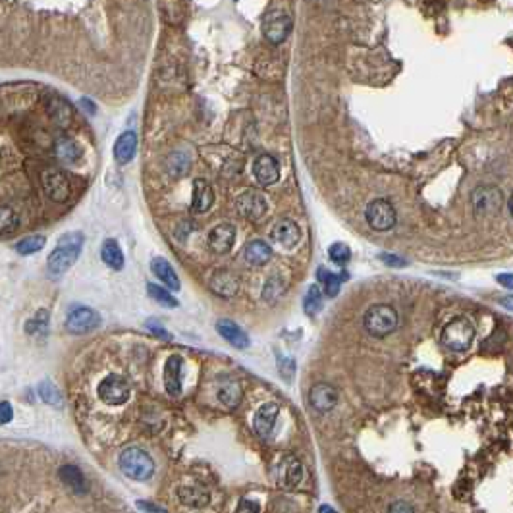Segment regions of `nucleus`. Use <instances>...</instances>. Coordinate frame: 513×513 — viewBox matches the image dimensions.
Here are the masks:
<instances>
[{
	"label": "nucleus",
	"mask_w": 513,
	"mask_h": 513,
	"mask_svg": "<svg viewBox=\"0 0 513 513\" xmlns=\"http://www.w3.org/2000/svg\"><path fill=\"white\" fill-rule=\"evenodd\" d=\"M236 513H261V505L255 500L249 498H241L240 504L236 507Z\"/></svg>",
	"instance_id": "a19ab883"
},
{
	"label": "nucleus",
	"mask_w": 513,
	"mask_h": 513,
	"mask_svg": "<svg viewBox=\"0 0 513 513\" xmlns=\"http://www.w3.org/2000/svg\"><path fill=\"white\" fill-rule=\"evenodd\" d=\"M309 403L313 405V409L326 413L338 405V390L334 386L326 384V382H319L311 388L309 392Z\"/></svg>",
	"instance_id": "f3484780"
},
{
	"label": "nucleus",
	"mask_w": 513,
	"mask_h": 513,
	"mask_svg": "<svg viewBox=\"0 0 513 513\" xmlns=\"http://www.w3.org/2000/svg\"><path fill=\"white\" fill-rule=\"evenodd\" d=\"M365 218L373 230L377 232H388L396 226V220H398V215H396V209L392 207V203L386 199H373L367 205V210H365Z\"/></svg>",
	"instance_id": "423d86ee"
},
{
	"label": "nucleus",
	"mask_w": 513,
	"mask_h": 513,
	"mask_svg": "<svg viewBox=\"0 0 513 513\" xmlns=\"http://www.w3.org/2000/svg\"><path fill=\"white\" fill-rule=\"evenodd\" d=\"M498 282H500L502 286H505V288L510 289V288H512V274H500V276H498Z\"/></svg>",
	"instance_id": "de8ad7c7"
},
{
	"label": "nucleus",
	"mask_w": 513,
	"mask_h": 513,
	"mask_svg": "<svg viewBox=\"0 0 513 513\" xmlns=\"http://www.w3.org/2000/svg\"><path fill=\"white\" fill-rule=\"evenodd\" d=\"M282 481H284L282 484L286 489H296V486H299V482L303 481V465L297 459L289 457V463L286 465V473H284Z\"/></svg>",
	"instance_id": "f704fd0d"
},
{
	"label": "nucleus",
	"mask_w": 513,
	"mask_h": 513,
	"mask_svg": "<svg viewBox=\"0 0 513 513\" xmlns=\"http://www.w3.org/2000/svg\"><path fill=\"white\" fill-rule=\"evenodd\" d=\"M81 105H85V110H87L89 114H95V105H93V103H89L87 99H83V101H81Z\"/></svg>",
	"instance_id": "09e8293b"
},
{
	"label": "nucleus",
	"mask_w": 513,
	"mask_h": 513,
	"mask_svg": "<svg viewBox=\"0 0 513 513\" xmlns=\"http://www.w3.org/2000/svg\"><path fill=\"white\" fill-rule=\"evenodd\" d=\"M291 16L284 10H273L265 16V22H263V33L268 43L273 45H280L284 41L288 39V35L291 33Z\"/></svg>",
	"instance_id": "1a4fd4ad"
},
{
	"label": "nucleus",
	"mask_w": 513,
	"mask_h": 513,
	"mask_svg": "<svg viewBox=\"0 0 513 513\" xmlns=\"http://www.w3.org/2000/svg\"><path fill=\"white\" fill-rule=\"evenodd\" d=\"M101 259L106 266L113 270H122L124 268V253L116 240H106L101 247Z\"/></svg>",
	"instance_id": "bb28decb"
},
{
	"label": "nucleus",
	"mask_w": 513,
	"mask_h": 513,
	"mask_svg": "<svg viewBox=\"0 0 513 513\" xmlns=\"http://www.w3.org/2000/svg\"><path fill=\"white\" fill-rule=\"evenodd\" d=\"M85 238L81 232H68L58 240L57 247L50 251L47 259V273L50 278L64 276L80 259Z\"/></svg>",
	"instance_id": "f257e3e1"
},
{
	"label": "nucleus",
	"mask_w": 513,
	"mask_h": 513,
	"mask_svg": "<svg viewBox=\"0 0 513 513\" xmlns=\"http://www.w3.org/2000/svg\"><path fill=\"white\" fill-rule=\"evenodd\" d=\"M238 205V210L243 218H247L251 222H259L263 220L268 210V203H266V197L261 192L256 189H247L243 192L236 201Z\"/></svg>",
	"instance_id": "9b49d317"
},
{
	"label": "nucleus",
	"mask_w": 513,
	"mask_h": 513,
	"mask_svg": "<svg viewBox=\"0 0 513 513\" xmlns=\"http://www.w3.org/2000/svg\"><path fill=\"white\" fill-rule=\"evenodd\" d=\"M137 152V136L136 131H124L116 143H114V159L118 164H128L133 161Z\"/></svg>",
	"instance_id": "4be33fe9"
},
{
	"label": "nucleus",
	"mask_w": 513,
	"mask_h": 513,
	"mask_svg": "<svg viewBox=\"0 0 513 513\" xmlns=\"http://www.w3.org/2000/svg\"><path fill=\"white\" fill-rule=\"evenodd\" d=\"M475 340V324L467 317H456L442 328L440 342L451 352H465Z\"/></svg>",
	"instance_id": "7ed1b4c3"
},
{
	"label": "nucleus",
	"mask_w": 513,
	"mask_h": 513,
	"mask_svg": "<svg viewBox=\"0 0 513 513\" xmlns=\"http://www.w3.org/2000/svg\"><path fill=\"white\" fill-rule=\"evenodd\" d=\"M471 201H473L475 212L479 217H492L502 209L504 193L500 187H494V185H479L471 195Z\"/></svg>",
	"instance_id": "0eeeda50"
},
{
	"label": "nucleus",
	"mask_w": 513,
	"mask_h": 513,
	"mask_svg": "<svg viewBox=\"0 0 513 513\" xmlns=\"http://www.w3.org/2000/svg\"><path fill=\"white\" fill-rule=\"evenodd\" d=\"M45 245H47V238L41 236V233H33V236H27V238H24L22 241H17L16 251L24 256L35 255V253H39Z\"/></svg>",
	"instance_id": "473e14b6"
},
{
	"label": "nucleus",
	"mask_w": 513,
	"mask_h": 513,
	"mask_svg": "<svg viewBox=\"0 0 513 513\" xmlns=\"http://www.w3.org/2000/svg\"><path fill=\"white\" fill-rule=\"evenodd\" d=\"M233 241H236V228L230 222L215 226L209 232V247L218 255L228 253L233 247Z\"/></svg>",
	"instance_id": "6ab92c4d"
},
{
	"label": "nucleus",
	"mask_w": 513,
	"mask_h": 513,
	"mask_svg": "<svg viewBox=\"0 0 513 513\" xmlns=\"http://www.w3.org/2000/svg\"><path fill=\"white\" fill-rule=\"evenodd\" d=\"M282 291H284V280L278 278V276H274L270 280H266L265 288H263V299L265 301H276L282 296Z\"/></svg>",
	"instance_id": "ea45409f"
},
{
	"label": "nucleus",
	"mask_w": 513,
	"mask_h": 513,
	"mask_svg": "<svg viewBox=\"0 0 513 513\" xmlns=\"http://www.w3.org/2000/svg\"><path fill=\"white\" fill-rule=\"evenodd\" d=\"M96 393L103 403L106 405H122L129 400L131 396V388L129 382L122 375H108L101 380V384L96 388Z\"/></svg>",
	"instance_id": "39448f33"
},
{
	"label": "nucleus",
	"mask_w": 513,
	"mask_h": 513,
	"mask_svg": "<svg viewBox=\"0 0 513 513\" xmlns=\"http://www.w3.org/2000/svg\"><path fill=\"white\" fill-rule=\"evenodd\" d=\"M20 226V215L10 205H0V233H12Z\"/></svg>",
	"instance_id": "e433bc0d"
},
{
	"label": "nucleus",
	"mask_w": 513,
	"mask_h": 513,
	"mask_svg": "<svg viewBox=\"0 0 513 513\" xmlns=\"http://www.w3.org/2000/svg\"><path fill=\"white\" fill-rule=\"evenodd\" d=\"M55 151H57L58 159L64 162V164H75L81 157V151L80 147H78V143H75L73 139H68V137L58 139Z\"/></svg>",
	"instance_id": "c85d7f7f"
},
{
	"label": "nucleus",
	"mask_w": 513,
	"mask_h": 513,
	"mask_svg": "<svg viewBox=\"0 0 513 513\" xmlns=\"http://www.w3.org/2000/svg\"><path fill=\"white\" fill-rule=\"evenodd\" d=\"M322 305H324V301H322L321 288L319 286H309V289H307V294L303 297L305 313L309 315V317L321 313Z\"/></svg>",
	"instance_id": "72a5a7b5"
},
{
	"label": "nucleus",
	"mask_w": 513,
	"mask_h": 513,
	"mask_svg": "<svg viewBox=\"0 0 513 513\" xmlns=\"http://www.w3.org/2000/svg\"><path fill=\"white\" fill-rule=\"evenodd\" d=\"M178 498L185 507L203 510L210 504V492L201 482H184L178 486Z\"/></svg>",
	"instance_id": "f8f14e48"
},
{
	"label": "nucleus",
	"mask_w": 513,
	"mask_h": 513,
	"mask_svg": "<svg viewBox=\"0 0 513 513\" xmlns=\"http://www.w3.org/2000/svg\"><path fill=\"white\" fill-rule=\"evenodd\" d=\"M41 184H43V189L47 193L48 199L55 201V203H64L70 197V193H72L68 176H66L64 172H60V170H45L41 174Z\"/></svg>",
	"instance_id": "9d476101"
},
{
	"label": "nucleus",
	"mask_w": 513,
	"mask_h": 513,
	"mask_svg": "<svg viewBox=\"0 0 513 513\" xmlns=\"http://www.w3.org/2000/svg\"><path fill=\"white\" fill-rule=\"evenodd\" d=\"M241 398H243L241 386L238 382H233V380L224 382V384L220 386V390H218V401L228 409L238 407L241 403Z\"/></svg>",
	"instance_id": "cd10ccee"
},
{
	"label": "nucleus",
	"mask_w": 513,
	"mask_h": 513,
	"mask_svg": "<svg viewBox=\"0 0 513 513\" xmlns=\"http://www.w3.org/2000/svg\"><path fill=\"white\" fill-rule=\"evenodd\" d=\"M189 157L185 152H172L168 159V172L172 176H184L187 168H189Z\"/></svg>",
	"instance_id": "4c0bfd02"
},
{
	"label": "nucleus",
	"mask_w": 513,
	"mask_h": 513,
	"mask_svg": "<svg viewBox=\"0 0 513 513\" xmlns=\"http://www.w3.org/2000/svg\"><path fill=\"white\" fill-rule=\"evenodd\" d=\"M273 256V249L270 245L263 240H253L249 241L245 249H243V259L245 263L251 266H263L270 261Z\"/></svg>",
	"instance_id": "5701e85b"
},
{
	"label": "nucleus",
	"mask_w": 513,
	"mask_h": 513,
	"mask_svg": "<svg viewBox=\"0 0 513 513\" xmlns=\"http://www.w3.org/2000/svg\"><path fill=\"white\" fill-rule=\"evenodd\" d=\"M217 332L224 338L228 344H232L238 349H245L249 345V336L233 321L222 319L217 322Z\"/></svg>",
	"instance_id": "b1692460"
},
{
	"label": "nucleus",
	"mask_w": 513,
	"mask_h": 513,
	"mask_svg": "<svg viewBox=\"0 0 513 513\" xmlns=\"http://www.w3.org/2000/svg\"><path fill=\"white\" fill-rule=\"evenodd\" d=\"M147 291H149V296L152 297V301H157V303H161L162 307H168V309H174L178 307V299L172 294H170L168 289L162 288L159 284H147Z\"/></svg>",
	"instance_id": "c9c22d12"
},
{
	"label": "nucleus",
	"mask_w": 513,
	"mask_h": 513,
	"mask_svg": "<svg viewBox=\"0 0 513 513\" xmlns=\"http://www.w3.org/2000/svg\"><path fill=\"white\" fill-rule=\"evenodd\" d=\"M319 513H338L334 507H330V505H321L319 507Z\"/></svg>",
	"instance_id": "8fccbe9b"
},
{
	"label": "nucleus",
	"mask_w": 513,
	"mask_h": 513,
	"mask_svg": "<svg viewBox=\"0 0 513 513\" xmlns=\"http://www.w3.org/2000/svg\"><path fill=\"white\" fill-rule=\"evenodd\" d=\"M212 203H215V192H212V187L203 178H197L193 182L192 209L195 212H207L212 207Z\"/></svg>",
	"instance_id": "412c9836"
},
{
	"label": "nucleus",
	"mask_w": 513,
	"mask_h": 513,
	"mask_svg": "<svg viewBox=\"0 0 513 513\" xmlns=\"http://www.w3.org/2000/svg\"><path fill=\"white\" fill-rule=\"evenodd\" d=\"M151 270H152V274H154V276H157V278H159V280H161L168 289H174V291H178V289L182 288V284H180V278H178L176 270L172 268V265H170L166 259H162V256H154V259L151 261Z\"/></svg>",
	"instance_id": "393cba45"
},
{
	"label": "nucleus",
	"mask_w": 513,
	"mask_h": 513,
	"mask_svg": "<svg viewBox=\"0 0 513 513\" xmlns=\"http://www.w3.org/2000/svg\"><path fill=\"white\" fill-rule=\"evenodd\" d=\"M273 241L282 249H294L301 240V230L299 226L289 220V218H284L278 224L273 228V233H270Z\"/></svg>",
	"instance_id": "dca6fc26"
},
{
	"label": "nucleus",
	"mask_w": 513,
	"mask_h": 513,
	"mask_svg": "<svg viewBox=\"0 0 513 513\" xmlns=\"http://www.w3.org/2000/svg\"><path fill=\"white\" fill-rule=\"evenodd\" d=\"M37 392H39V398L45 403L48 405H52V407L60 409L62 407V403H64V398H62V392L58 390V386L52 382V380H43L37 388Z\"/></svg>",
	"instance_id": "c756f323"
},
{
	"label": "nucleus",
	"mask_w": 513,
	"mask_h": 513,
	"mask_svg": "<svg viewBox=\"0 0 513 513\" xmlns=\"http://www.w3.org/2000/svg\"><path fill=\"white\" fill-rule=\"evenodd\" d=\"M388 513H415V510H413V505L407 504V502L398 500V502H393V504L388 507Z\"/></svg>",
	"instance_id": "37998d69"
},
{
	"label": "nucleus",
	"mask_w": 513,
	"mask_h": 513,
	"mask_svg": "<svg viewBox=\"0 0 513 513\" xmlns=\"http://www.w3.org/2000/svg\"><path fill=\"white\" fill-rule=\"evenodd\" d=\"M118 465L122 473L131 481H149L154 473V461L152 457L141 448H126L118 457Z\"/></svg>",
	"instance_id": "f03ea898"
},
{
	"label": "nucleus",
	"mask_w": 513,
	"mask_h": 513,
	"mask_svg": "<svg viewBox=\"0 0 513 513\" xmlns=\"http://www.w3.org/2000/svg\"><path fill=\"white\" fill-rule=\"evenodd\" d=\"M182 380H184V359L180 355H172L164 365V388L172 398L182 396Z\"/></svg>",
	"instance_id": "4468645a"
},
{
	"label": "nucleus",
	"mask_w": 513,
	"mask_h": 513,
	"mask_svg": "<svg viewBox=\"0 0 513 513\" xmlns=\"http://www.w3.org/2000/svg\"><path fill=\"white\" fill-rule=\"evenodd\" d=\"M45 105H47V113L48 116H50V120L55 122L57 126H60V128H68V126L72 124L73 110L66 99H62V96L57 95V93H50V95H47V99H45Z\"/></svg>",
	"instance_id": "2eb2a0df"
},
{
	"label": "nucleus",
	"mask_w": 513,
	"mask_h": 513,
	"mask_svg": "<svg viewBox=\"0 0 513 513\" xmlns=\"http://www.w3.org/2000/svg\"><path fill=\"white\" fill-rule=\"evenodd\" d=\"M147 328L151 330L154 336L162 338V340H170V338H172L168 332L164 330V326H162V324H159L157 321H147Z\"/></svg>",
	"instance_id": "c03bdc74"
},
{
	"label": "nucleus",
	"mask_w": 513,
	"mask_h": 513,
	"mask_svg": "<svg viewBox=\"0 0 513 513\" xmlns=\"http://www.w3.org/2000/svg\"><path fill=\"white\" fill-rule=\"evenodd\" d=\"M319 282L324 288V294L328 297H336L338 291H340V286H342V280H344V274H334L326 270L324 266L319 268Z\"/></svg>",
	"instance_id": "7c9ffc66"
},
{
	"label": "nucleus",
	"mask_w": 513,
	"mask_h": 513,
	"mask_svg": "<svg viewBox=\"0 0 513 513\" xmlns=\"http://www.w3.org/2000/svg\"><path fill=\"white\" fill-rule=\"evenodd\" d=\"M209 288L220 297H233L240 291V278L232 270H217L210 276Z\"/></svg>",
	"instance_id": "aec40b11"
},
{
	"label": "nucleus",
	"mask_w": 513,
	"mask_h": 513,
	"mask_svg": "<svg viewBox=\"0 0 513 513\" xmlns=\"http://www.w3.org/2000/svg\"><path fill=\"white\" fill-rule=\"evenodd\" d=\"M101 326V315L96 313L95 309L85 307V305H78L66 317V330L70 334H89Z\"/></svg>",
	"instance_id": "6e6552de"
},
{
	"label": "nucleus",
	"mask_w": 513,
	"mask_h": 513,
	"mask_svg": "<svg viewBox=\"0 0 513 513\" xmlns=\"http://www.w3.org/2000/svg\"><path fill=\"white\" fill-rule=\"evenodd\" d=\"M60 479L64 482L68 489L72 490L73 494H87L89 492V482L85 479V475L81 473L80 467L75 465H62L60 469Z\"/></svg>",
	"instance_id": "a878e982"
},
{
	"label": "nucleus",
	"mask_w": 513,
	"mask_h": 513,
	"mask_svg": "<svg viewBox=\"0 0 513 513\" xmlns=\"http://www.w3.org/2000/svg\"><path fill=\"white\" fill-rule=\"evenodd\" d=\"M253 174H255L256 182L261 185H273L278 182L280 178V166L278 161L274 159L273 154H259L253 162Z\"/></svg>",
	"instance_id": "ddd939ff"
},
{
	"label": "nucleus",
	"mask_w": 513,
	"mask_h": 513,
	"mask_svg": "<svg viewBox=\"0 0 513 513\" xmlns=\"http://www.w3.org/2000/svg\"><path fill=\"white\" fill-rule=\"evenodd\" d=\"M398 322H400V319H398L396 309L392 305L386 303L373 305L363 317V326L370 336L375 338H384L392 334L393 330L398 328Z\"/></svg>",
	"instance_id": "20e7f679"
},
{
	"label": "nucleus",
	"mask_w": 513,
	"mask_h": 513,
	"mask_svg": "<svg viewBox=\"0 0 513 513\" xmlns=\"http://www.w3.org/2000/svg\"><path fill=\"white\" fill-rule=\"evenodd\" d=\"M14 419V409L8 401H0V425H8Z\"/></svg>",
	"instance_id": "79ce46f5"
},
{
	"label": "nucleus",
	"mask_w": 513,
	"mask_h": 513,
	"mask_svg": "<svg viewBox=\"0 0 513 513\" xmlns=\"http://www.w3.org/2000/svg\"><path fill=\"white\" fill-rule=\"evenodd\" d=\"M137 507L145 513H166L161 505L152 504V502H137Z\"/></svg>",
	"instance_id": "49530a36"
},
{
	"label": "nucleus",
	"mask_w": 513,
	"mask_h": 513,
	"mask_svg": "<svg viewBox=\"0 0 513 513\" xmlns=\"http://www.w3.org/2000/svg\"><path fill=\"white\" fill-rule=\"evenodd\" d=\"M25 330H27L29 336L37 338V340H43L48 332V311H45V309L37 311V315L33 317L31 321H27Z\"/></svg>",
	"instance_id": "2f4dec72"
},
{
	"label": "nucleus",
	"mask_w": 513,
	"mask_h": 513,
	"mask_svg": "<svg viewBox=\"0 0 513 513\" xmlns=\"http://www.w3.org/2000/svg\"><path fill=\"white\" fill-rule=\"evenodd\" d=\"M328 256L332 263H336V265H345L349 259H352V249L347 247L345 243H332L328 249Z\"/></svg>",
	"instance_id": "58836bf2"
},
{
	"label": "nucleus",
	"mask_w": 513,
	"mask_h": 513,
	"mask_svg": "<svg viewBox=\"0 0 513 513\" xmlns=\"http://www.w3.org/2000/svg\"><path fill=\"white\" fill-rule=\"evenodd\" d=\"M380 261L386 263L388 266H396V268H401V266H405V261L398 255H390V253H382L380 255Z\"/></svg>",
	"instance_id": "a18cd8bd"
},
{
	"label": "nucleus",
	"mask_w": 513,
	"mask_h": 513,
	"mask_svg": "<svg viewBox=\"0 0 513 513\" xmlns=\"http://www.w3.org/2000/svg\"><path fill=\"white\" fill-rule=\"evenodd\" d=\"M280 407L278 403H265L256 409L255 419H253V426L259 436L263 438H270L274 434V426H276V419H278Z\"/></svg>",
	"instance_id": "a211bd4d"
}]
</instances>
